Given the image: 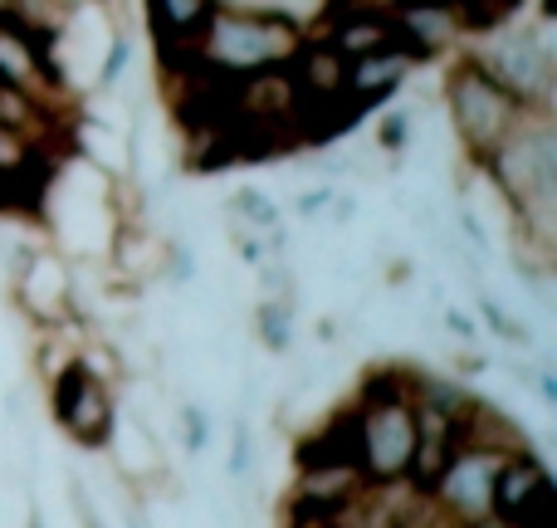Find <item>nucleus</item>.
Wrapping results in <instances>:
<instances>
[{
	"label": "nucleus",
	"instance_id": "f257e3e1",
	"mask_svg": "<svg viewBox=\"0 0 557 528\" xmlns=\"http://www.w3.org/2000/svg\"><path fill=\"white\" fill-rule=\"evenodd\" d=\"M509 211V245L548 255L557 245V113L529 108L480 167Z\"/></svg>",
	"mask_w": 557,
	"mask_h": 528
},
{
	"label": "nucleus",
	"instance_id": "f03ea898",
	"mask_svg": "<svg viewBox=\"0 0 557 528\" xmlns=\"http://www.w3.org/2000/svg\"><path fill=\"white\" fill-rule=\"evenodd\" d=\"M352 412L357 470L367 484H411L416 465V406H411V363H382L362 377Z\"/></svg>",
	"mask_w": 557,
	"mask_h": 528
},
{
	"label": "nucleus",
	"instance_id": "7ed1b4c3",
	"mask_svg": "<svg viewBox=\"0 0 557 528\" xmlns=\"http://www.w3.org/2000/svg\"><path fill=\"white\" fill-rule=\"evenodd\" d=\"M304 35L308 25L294 10L215 0L191 45V64L225 78H250V74H264V69H284L294 59V49L304 45Z\"/></svg>",
	"mask_w": 557,
	"mask_h": 528
},
{
	"label": "nucleus",
	"instance_id": "20e7f679",
	"mask_svg": "<svg viewBox=\"0 0 557 528\" xmlns=\"http://www.w3.org/2000/svg\"><path fill=\"white\" fill-rule=\"evenodd\" d=\"M460 54L474 59L490 78H499L523 108L557 113V20L504 15L484 25Z\"/></svg>",
	"mask_w": 557,
	"mask_h": 528
},
{
	"label": "nucleus",
	"instance_id": "39448f33",
	"mask_svg": "<svg viewBox=\"0 0 557 528\" xmlns=\"http://www.w3.org/2000/svg\"><path fill=\"white\" fill-rule=\"evenodd\" d=\"M441 103H445V123H450L455 143H460L465 162L470 167H484L494 157V147L519 127V118L529 108L499 84L490 78L474 59H465L455 49L441 69Z\"/></svg>",
	"mask_w": 557,
	"mask_h": 528
},
{
	"label": "nucleus",
	"instance_id": "423d86ee",
	"mask_svg": "<svg viewBox=\"0 0 557 528\" xmlns=\"http://www.w3.org/2000/svg\"><path fill=\"white\" fill-rule=\"evenodd\" d=\"M45 382H49V416H54L59 431H64L78 451H108L117 421H123V412H117V386L94 377L78 357L59 367L54 377H45Z\"/></svg>",
	"mask_w": 557,
	"mask_h": 528
},
{
	"label": "nucleus",
	"instance_id": "0eeeda50",
	"mask_svg": "<svg viewBox=\"0 0 557 528\" xmlns=\"http://www.w3.org/2000/svg\"><path fill=\"white\" fill-rule=\"evenodd\" d=\"M509 461L504 451H494V445H480V441H465L455 445V455L441 465V475L431 480V490H425V500L435 504V509H445L455 524H480L490 519L494 509V475H499V465Z\"/></svg>",
	"mask_w": 557,
	"mask_h": 528
},
{
	"label": "nucleus",
	"instance_id": "6e6552de",
	"mask_svg": "<svg viewBox=\"0 0 557 528\" xmlns=\"http://www.w3.org/2000/svg\"><path fill=\"white\" fill-rule=\"evenodd\" d=\"M10 294H15V308L35 328L78 323V284H74V269H69V260L59 250L29 245L15 260V269H10Z\"/></svg>",
	"mask_w": 557,
	"mask_h": 528
},
{
	"label": "nucleus",
	"instance_id": "1a4fd4ad",
	"mask_svg": "<svg viewBox=\"0 0 557 528\" xmlns=\"http://www.w3.org/2000/svg\"><path fill=\"white\" fill-rule=\"evenodd\" d=\"M494 519L509 528H553V480L533 445L513 451L494 475Z\"/></svg>",
	"mask_w": 557,
	"mask_h": 528
},
{
	"label": "nucleus",
	"instance_id": "9d476101",
	"mask_svg": "<svg viewBox=\"0 0 557 528\" xmlns=\"http://www.w3.org/2000/svg\"><path fill=\"white\" fill-rule=\"evenodd\" d=\"M416 69L421 64H416L406 49H382V54L347 59V108H352L357 118L386 108L416 78Z\"/></svg>",
	"mask_w": 557,
	"mask_h": 528
},
{
	"label": "nucleus",
	"instance_id": "9b49d317",
	"mask_svg": "<svg viewBox=\"0 0 557 528\" xmlns=\"http://www.w3.org/2000/svg\"><path fill=\"white\" fill-rule=\"evenodd\" d=\"M211 5L215 0H147V25H152V39L162 49V69L191 64V45Z\"/></svg>",
	"mask_w": 557,
	"mask_h": 528
},
{
	"label": "nucleus",
	"instance_id": "f8f14e48",
	"mask_svg": "<svg viewBox=\"0 0 557 528\" xmlns=\"http://www.w3.org/2000/svg\"><path fill=\"white\" fill-rule=\"evenodd\" d=\"M298 304H278V298H255L250 308V333L270 357H288L298 337Z\"/></svg>",
	"mask_w": 557,
	"mask_h": 528
},
{
	"label": "nucleus",
	"instance_id": "ddd939ff",
	"mask_svg": "<svg viewBox=\"0 0 557 528\" xmlns=\"http://www.w3.org/2000/svg\"><path fill=\"white\" fill-rule=\"evenodd\" d=\"M221 221H235V225H245V231H255V235H270V231H278V225H288L284 206H278L264 186H235V192L225 196Z\"/></svg>",
	"mask_w": 557,
	"mask_h": 528
},
{
	"label": "nucleus",
	"instance_id": "4468645a",
	"mask_svg": "<svg viewBox=\"0 0 557 528\" xmlns=\"http://www.w3.org/2000/svg\"><path fill=\"white\" fill-rule=\"evenodd\" d=\"M470 294H474V314L484 318L480 328H490V333L499 337V343H509V347H523V353H529V347H533V328H529V318H519V314H513L509 304H499V298H494V294H490V288H484V284H474Z\"/></svg>",
	"mask_w": 557,
	"mask_h": 528
},
{
	"label": "nucleus",
	"instance_id": "2eb2a0df",
	"mask_svg": "<svg viewBox=\"0 0 557 528\" xmlns=\"http://www.w3.org/2000/svg\"><path fill=\"white\" fill-rule=\"evenodd\" d=\"M172 421H176V435H182V451L186 455H206V451H211V412H206L191 392H182L172 402Z\"/></svg>",
	"mask_w": 557,
	"mask_h": 528
},
{
	"label": "nucleus",
	"instance_id": "dca6fc26",
	"mask_svg": "<svg viewBox=\"0 0 557 528\" xmlns=\"http://www.w3.org/2000/svg\"><path fill=\"white\" fill-rule=\"evenodd\" d=\"M255 461H260V441H255V426H250V416L235 412V416H231V455H225V475H231L235 490H240V484L255 475Z\"/></svg>",
	"mask_w": 557,
	"mask_h": 528
},
{
	"label": "nucleus",
	"instance_id": "f3484780",
	"mask_svg": "<svg viewBox=\"0 0 557 528\" xmlns=\"http://www.w3.org/2000/svg\"><path fill=\"white\" fill-rule=\"evenodd\" d=\"M133 69V35H127L123 25H113L108 29V54H103V64H98V94H113L117 88V78Z\"/></svg>",
	"mask_w": 557,
	"mask_h": 528
},
{
	"label": "nucleus",
	"instance_id": "a211bd4d",
	"mask_svg": "<svg viewBox=\"0 0 557 528\" xmlns=\"http://www.w3.org/2000/svg\"><path fill=\"white\" fill-rule=\"evenodd\" d=\"M401 528H465V524H455L445 509H435L431 500H425L421 490H416V500L406 504V514H401Z\"/></svg>",
	"mask_w": 557,
	"mask_h": 528
},
{
	"label": "nucleus",
	"instance_id": "6ab92c4d",
	"mask_svg": "<svg viewBox=\"0 0 557 528\" xmlns=\"http://www.w3.org/2000/svg\"><path fill=\"white\" fill-rule=\"evenodd\" d=\"M333 192L337 186L333 182H318V186H304V192L294 196V221H323V211H327V201H333Z\"/></svg>",
	"mask_w": 557,
	"mask_h": 528
},
{
	"label": "nucleus",
	"instance_id": "aec40b11",
	"mask_svg": "<svg viewBox=\"0 0 557 528\" xmlns=\"http://www.w3.org/2000/svg\"><path fill=\"white\" fill-rule=\"evenodd\" d=\"M69 504H74V514H78V528H108L103 524V514H98L94 509V500H88V494H84V484H69Z\"/></svg>",
	"mask_w": 557,
	"mask_h": 528
},
{
	"label": "nucleus",
	"instance_id": "412c9836",
	"mask_svg": "<svg viewBox=\"0 0 557 528\" xmlns=\"http://www.w3.org/2000/svg\"><path fill=\"white\" fill-rule=\"evenodd\" d=\"M470 528H509V524H504V519H494V514H490V519H480V524H470Z\"/></svg>",
	"mask_w": 557,
	"mask_h": 528
},
{
	"label": "nucleus",
	"instance_id": "4be33fe9",
	"mask_svg": "<svg viewBox=\"0 0 557 528\" xmlns=\"http://www.w3.org/2000/svg\"><path fill=\"white\" fill-rule=\"evenodd\" d=\"M0 20H10V0H0Z\"/></svg>",
	"mask_w": 557,
	"mask_h": 528
},
{
	"label": "nucleus",
	"instance_id": "5701e85b",
	"mask_svg": "<svg viewBox=\"0 0 557 528\" xmlns=\"http://www.w3.org/2000/svg\"><path fill=\"white\" fill-rule=\"evenodd\" d=\"M392 5H421V0H392Z\"/></svg>",
	"mask_w": 557,
	"mask_h": 528
}]
</instances>
